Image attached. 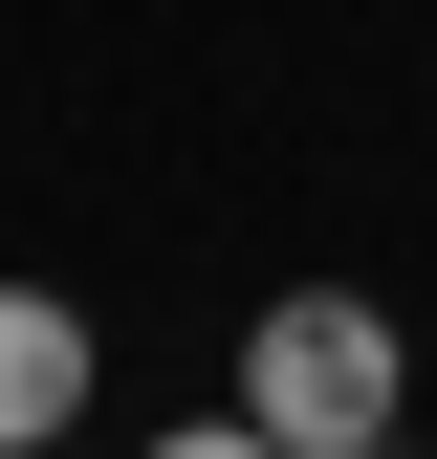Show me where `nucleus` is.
I'll return each instance as SVG.
<instances>
[{
  "instance_id": "obj_2",
  "label": "nucleus",
  "mask_w": 437,
  "mask_h": 459,
  "mask_svg": "<svg viewBox=\"0 0 437 459\" xmlns=\"http://www.w3.org/2000/svg\"><path fill=\"white\" fill-rule=\"evenodd\" d=\"M88 416V307L66 284H0V459H44Z\"/></svg>"
},
{
  "instance_id": "obj_3",
  "label": "nucleus",
  "mask_w": 437,
  "mask_h": 459,
  "mask_svg": "<svg viewBox=\"0 0 437 459\" xmlns=\"http://www.w3.org/2000/svg\"><path fill=\"white\" fill-rule=\"evenodd\" d=\"M132 459H285V437H262L241 394H218V416H176V437H132Z\"/></svg>"
},
{
  "instance_id": "obj_4",
  "label": "nucleus",
  "mask_w": 437,
  "mask_h": 459,
  "mask_svg": "<svg viewBox=\"0 0 437 459\" xmlns=\"http://www.w3.org/2000/svg\"><path fill=\"white\" fill-rule=\"evenodd\" d=\"M44 459H66V437H44Z\"/></svg>"
},
{
  "instance_id": "obj_1",
  "label": "nucleus",
  "mask_w": 437,
  "mask_h": 459,
  "mask_svg": "<svg viewBox=\"0 0 437 459\" xmlns=\"http://www.w3.org/2000/svg\"><path fill=\"white\" fill-rule=\"evenodd\" d=\"M241 416L285 459H394L416 437V328L372 307V284H285V307L241 328Z\"/></svg>"
}]
</instances>
